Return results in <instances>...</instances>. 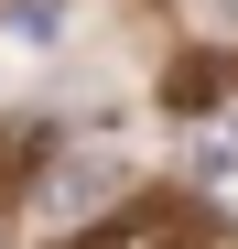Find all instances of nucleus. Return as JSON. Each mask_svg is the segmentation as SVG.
I'll use <instances>...</instances> for the list:
<instances>
[{
    "mask_svg": "<svg viewBox=\"0 0 238 249\" xmlns=\"http://www.w3.org/2000/svg\"><path fill=\"white\" fill-rule=\"evenodd\" d=\"M217 217L195 195H130V206H98V217H76L65 249H206Z\"/></svg>",
    "mask_w": 238,
    "mask_h": 249,
    "instance_id": "1",
    "label": "nucleus"
},
{
    "mask_svg": "<svg viewBox=\"0 0 238 249\" xmlns=\"http://www.w3.org/2000/svg\"><path fill=\"white\" fill-rule=\"evenodd\" d=\"M195 206L206 217H238V119H217L195 141Z\"/></svg>",
    "mask_w": 238,
    "mask_h": 249,
    "instance_id": "2",
    "label": "nucleus"
}]
</instances>
